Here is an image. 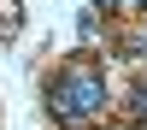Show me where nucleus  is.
<instances>
[{
  "mask_svg": "<svg viewBox=\"0 0 147 130\" xmlns=\"http://www.w3.org/2000/svg\"><path fill=\"white\" fill-rule=\"evenodd\" d=\"M136 112L147 118V83H141V89H136Z\"/></svg>",
  "mask_w": 147,
  "mask_h": 130,
  "instance_id": "obj_2",
  "label": "nucleus"
},
{
  "mask_svg": "<svg viewBox=\"0 0 147 130\" xmlns=\"http://www.w3.org/2000/svg\"><path fill=\"white\" fill-rule=\"evenodd\" d=\"M47 101H53V112L65 118V124H82V118H94L106 106V83H100L94 65H65L53 77V95H47Z\"/></svg>",
  "mask_w": 147,
  "mask_h": 130,
  "instance_id": "obj_1",
  "label": "nucleus"
},
{
  "mask_svg": "<svg viewBox=\"0 0 147 130\" xmlns=\"http://www.w3.org/2000/svg\"><path fill=\"white\" fill-rule=\"evenodd\" d=\"M100 6H147V0H100Z\"/></svg>",
  "mask_w": 147,
  "mask_h": 130,
  "instance_id": "obj_3",
  "label": "nucleus"
}]
</instances>
